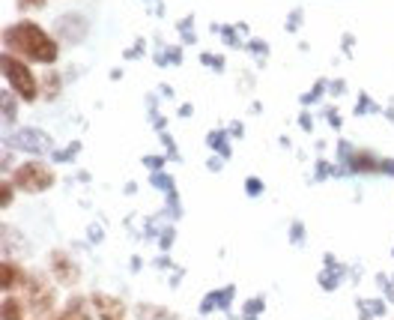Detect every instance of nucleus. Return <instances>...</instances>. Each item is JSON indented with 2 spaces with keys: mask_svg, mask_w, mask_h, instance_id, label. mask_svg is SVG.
I'll list each match as a JSON object with an SVG mask.
<instances>
[{
  "mask_svg": "<svg viewBox=\"0 0 394 320\" xmlns=\"http://www.w3.org/2000/svg\"><path fill=\"white\" fill-rule=\"evenodd\" d=\"M48 264H51V275H54V282H57V285H63V287L78 285L81 269H78V264H75L66 252H54L51 257H48Z\"/></svg>",
  "mask_w": 394,
  "mask_h": 320,
  "instance_id": "nucleus-5",
  "label": "nucleus"
},
{
  "mask_svg": "<svg viewBox=\"0 0 394 320\" xmlns=\"http://www.w3.org/2000/svg\"><path fill=\"white\" fill-rule=\"evenodd\" d=\"M66 314H72L75 320H93V317H90V308H87V299L84 296H72V299H69Z\"/></svg>",
  "mask_w": 394,
  "mask_h": 320,
  "instance_id": "nucleus-9",
  "label": "nucleus"
},
{
  "mask_svg": "<svg viewBox=\"0 0 394 320\" xmlns=\"http://www.w3.org/2000/svg\"><path fill=\"white\" fill-rule=\"evenodd\" d=\"M18 294H22L24 299V305H27V312L33 314V317H48L54 312V287L51 282H48L45 275H33V273H27V278L22 282V287H18Z\"/></svg>",
  "mask_w": 394,
  "mask_h": 320,
  "instance_id": "nucleus-2",
  "label": "nucleus"
},
{
  "mask_svg": "<svg viewBox=\"0 0 394 320\" xmlns=\"http://www.w3.org/2000/svg\"><path fill=\"white\" fill-rule=\"evenodd\" d=\"M3 42H6L9 54L27 57V60H33V63H54L57 54H60L57 42L36 22H15V24H9L6 33H3Z\"/></svg>",
  "mask_w": 394,
  "mask_h": 320,
  "instance_id": "nucleus-1",
  "label": "nucleus"
},
{
  "mask_svg": "<svg viewBox=\"0 0 394 320\" xmlns=\"http://www.w3.org/2000/svg\"><path fill=\"white\" fill-rule=\"evenodd\" d=\"M24 278H27V273L15 261H3V266H0V285H3L6 294H15Z\"/></svg>",
  "mask_w": 394,
  "mask_h": 320,
  "instance_id": "nucleus-7",
  "label": "nucleus"
},
{
  "mask_svg": "<svg viewBox=\"0 0 394 320\" xmlns=\"http://www.w3.org/2000/svg\"><path fill=\"white\" fill-rule=\"evenodd\" d=\"M93 312L99 314V320H123L126 317V305L123 299L110 296V294H93Z\"/></svg>",
  "mask_w": 394,
  "mask_h": 320,
  "instance_id": "nucleus-6",
  "label": "nucleus"
},
{
  "mask_svg": "<svg viewBox=\"0 0 394 320\" xmlns=\"http://www.w3.org/2000/svg\"><path fill=\"white\" fill-rule=\"evenodd\" d=\"M39 81H42L45 96H48V99H54V96L60 93V75H57V72H48L45 78H39Z\"/></svg>",
  "mask_w": 394,
  "mask_h": 320,
  "instance_id": "nucleus-11",
  "label": "nucleus"
},
{
  "mask_svg": "<svg viewBox=\"0 0 394 320\" xmlns=\"http://www.w3.org/2000/svg\"><path fill=\"white\" fill-rule=\"evenodd\" d=\"M18 9H42L45 0H15Z\"/></svg>",
  "mask_w": 394,
  "mask_h": 320,
  "instance_id": "nucleus-13",
  "label": "nucleus"
},
{
  "mask_svg": "<svg viewBox=\"0 0 394 320\" xmlns=\"http://www.w3.org/2000/svg\"><path fill=\"white\" fill-rule=\"evenodd\" d=\"M3 320H27V305H24L22 296L9 294L3 299Z\"/></svg>",
  "mask_w": 394,
  "mask_h": 320,
  "instance_id": "nucleus-8",
  "label": "nucleus"
},
{
  "mask_svg": "<svg viewBox=\"0 0 394 320\" xmlns=\"http://www.w3.org/2000/svg\"><path fill=\"white\" fill-rule=\"evenodd\" d=\"M138 317L140 320H174V314L156 305H138Z\"/></svg>",
  "mask_w": 394,
  "mask_h": 320,
  "instance_id": "nucleus-10",
  "label": "nucleus"
},
{
  "mask_svg": "<svg viewBox=\"0 0 394 320\" xmlns=\"http://www.w3.org/2000/svg\"><path fill=\"white\" fill-rule=\"evenodd\" d=\"M3 72H6V81L13 87V93L18 99H24V102H36L39 96V78L30 72V66L24 60H18L15 54H3Z\"/></svg>",
  "mask_w": 394,
  "mask_h": 320,
  "instance_id": "nucleus-3",
  "label": "nucleus"
},
{
  "mask_svg": "<svg viewBox=\"0 0 394 320\" xmlns=\"http://www.w3.org/2000/svg\"><path fill=\"white\" fill-rule=\"evenodd\" d=\"M13 183H15V189H22L27 195H42L54 186V171L45 162H24L15 168Z\"/></svg>",
  "mask_w": 394,
  "mask_h": 320,
  "instance_id": "nucleus-4",
  "label": "nucleus"
},
{
  "mask_svg": "<svg viewBox=\"0 0 394 320\" xmlns=\"http://www.w3.org/2000/svg\"><path fill=\"white\" fill-rule=\"evenodd\" d=\"M54 320H75V317H72V314H66V312H63V314H60V317H54Z\"/></svg>",
  "mask_w": 394,
  "mask_h": 320,
  "instance_id": "nucleus-14",
  "label": "nucleus"
},
{
  "mask_svg": "<svg viewBox=\"0 0 394 320\" xmlns=\"http://www.w3.org/2000/svg\"><path fill=\"white\" fill-rule=\"evenodd\" d=\"M13 192H15V183H13V179H6V183L0 186V207H3V209L13 204Z\"/></svg>",
  "mask_w": 394,
  "mask_h": 320,
  "instance_id": "nucleus-12",
  "label": "nucleus"
}]
</instances>
